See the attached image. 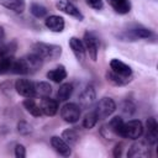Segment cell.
Returning a JSON list of instances; mask_svg holds the SVG:
<instances>
[{"label": "cell", "mask_w": 158, "mask_h": 158, "mask_svg": "<svg viewBox=\"0 0 158 158\" xmlns=\"http://www.w3.org/2000/svg\"><path fill=\"white\" fill-rule=\"evenodd\" d=\"M0 5L16 12V14H21L25 10V0H0Z\"/></svg>", "instance_id": "18"}, {"label": "cell", "mask_w": 158, "mask_h": 158, "mask_svg": "<svg viewBox=\"0 0 158 158\" xmlns=\"http://www.w3.org/2000/svg\"><path fill=\"white\" fill-rule=\"evenodd\" d=\"M44 25L48 30L53 31V32H62L64 30V19L62 16L58 15H51L46 19Z\"/></svg>", "instance_id": "13"}, {"label": "cell", "mask_w": 158, "mask_h": 158, "mask_svg": "<svg viewBox=\"0 0 158 158\" xmlns=\"http://www.w3.org/2000/svg\"><path fill=\"white\" fill-rule=\"evenodd\" d=\"M83 44L85 51L89 53L90 58L93 60H96L98 58V52H99V43H98V38L91 33V32H85L84 38H83Z\"/></svg>", "instance_id": "7"}, {"label": "cell", "mask_w": 158, "mask_h": 158, "mask_svg": "<svg viewBox=\"0 0 158 158\" xmlns=\"http://www.w3.org/2000/svg\"><path fill=\"white\" fill-rule=\"evenodd\" d=\"M15 89L17 94H20L23 98H33L35 94V83H32L28 79H17L15 83Z\"/></svg>", "instance_id": "8"}, {"label": "cell", "mask_w": 158, "mask_h": 158, "mask_svg": "<svg viewBox=\"0 0 158 158\" xmlns=\"http://www.w3.org/2000/svg\"><path fill=\"white\" fill-rule=\"evenodd\" d=\"M106 79L107 81H110L111 84L116 85V86H122V85H126L127 83L131 81V79H127V78H122L120 75H117L116 73H114L112 70H107L106 72Z\"/></svg>", "instance_id": "23"}, {"label": "cell", "mask_w": 158, "mask_h": 158, "mask_svg": "<svg viewBox=\"0 0 158 158\" xmlns=\"http://www.w3.org/2000/svg\"><path fill=\"white\" fill-rule=\"evenodd\" d=\"M43 64V60L35 53L26 54L19 59H14L11 73L14 74H33Z\"/></svg>", "instance_id": "1"}, {"label": "cell", "mask_w": 158, "mask_h": 158, "mask_svg": "<svg viewBox=\"0 0 158 158\" xmlns=\"http://www.w3.org/2000/svg\"><path fill=\"white\" fill-rule=\"evenodd\" d=\"M15 49H16V43L15 42L0 43V59H2L5 57H12Z\"/></svg>", "instance_id": "25"}, {"label": "cell", "mask_w": 158, "mask_h": 158, "mask_svg": "<svg viewBox=\"0 0 158 158\" xmlns=\"http://www.w3.org/2000/svg\"><path fill=\"white\" fill-rule=\"evenodd\" d=\"M80 106L75 102H68L65 105H63L62 110H60V116L62 118L68 122V123H74L80 118Z\"/></svg>", "instance_id": "3"}, {"label": "cell", "mask_w": 158, "mask_h": 158, "mask_svg": "<svg viewBox=\"0 0 158 158\" xmlns=\"http://www.w3.org/2000/svg\"><path fill=\"white\" fill-rule=\"evenodd\" d=\"M62 138H63L69 146H73V144H75V143L78 142L79 136H78V132H77L75 130H73V128H68V130L63 131V133H62Z\"/></svg>", "instance_id": "26"}, {"label": "cell", "mask_w": 158, "mask_h": 158, "mask_svg": "<svg viewBox=\"0 0 158 158\" xmlns=\"http://www.w3.org/2000/svg\"><path fill=\"white\" fill-rule=\"evenodd\" d=\"M32 53L38 56L42 60H54L60 57L62 47L57 44L37 42L32 46Z\"/></svg>", "instance_id": "2"}, {"label": "cell", "mask_w": 158, "mask_h": 158, "mask_svg": "<svg viewBox=\"0 0 158 158\" xmlns=\"http://www.w3.org/2000/svg\"><path fill=\"white\" fill-rule=\"evenodd\" d=\"M14 59H15L14 57H5V58L0 59V75L6 74V73H11Z\"/></svg>", "instance_id": "30"}, {"label": "cell", "mask_w": 158, "mask_h": 158, "mask_svg": "<svg viewBox=\"0 0 158 158\" xmlns=\"http://www.w3.org/2000/svg\"><path fill=\"white\" fill-rule=\"evenodd\" d=\"M131 37L132 38H149L152 36L151 30L144 28V27H136L133 30H131Z\"/></svg>", "instance_id": "28"}, {"label": "cell", "mask_w": 158, "mask_h": 158, "mask_svg": "<svg viewBox=\"0 0 158 158\" xmlns=\"http://www.w3.org/2000/svg\"><path fill=\"white\" fill-rule=\"evenodd\" d=\"M40 106H41L42 114H44L46 116H54L58 110V102L56 100L51 99L49 96L42 98Z\"/></svg>", "instance_id": "14"}, {"label": "cell", "mask_w": 158, "mask_h": 158, "mask_svg": "<svg viewBox=\"0 0 158 158\" xmlns=\"http://www.w3.org/2000/svg\"><path fill=\"white\" fill-rule=\"evenodd\" d=\"M23 106H25L26 111H27L30 115L35 116V117H40V116L42 115L41 106H40L32 98H28L27 100H25V101H23Z\"/></svg>", "instance_id": "20"}, {"label": "cell", "mask_w": 158, "mask_h": 158, "mask_svg": "<svg viewBox=\"0 0 158 158\" xmlns=\"http://www.w3.org/2000/svg\"><path fill=\"white\" fill-rule=\"evenodd\" d=\"M30 12H31L35 17L41 19V17H44V16L47 15V9H46L43 5H41V4L33 2V4H31V6H30Z\"/></svg>", "instance_id": "27"}, {"label": "cell", "mask_w": 158, "mask_h": 158, "mask_svg": "<svg viewBox=\"0 0 158 158\" xmlns=\"http://www.w3.org/2000/svg\"><path fill=\"white\" fill-rule=\"evenodd\" d=\"M143 135V125L138 120H131L128 122L123 123V132L122 137L125 138H131V139H137Z\"/></svg>", "instance_id": "4"}, {"label": "cell", "mask_w": 158, "mask_h": 158, "mask_svg": "<svg viewBox=\"0 0 158 158\" xmlns=\"http://www.w3.org/2000/svg\"><path fill=\"white\" fill-rule=\"evenodd\" d=\"M85 1H86V4H88L91 9H94V10H101L102 6H104L102 0H85Z\"/></svg>", "instance_id": "32"}, {"label": "cell", "mask_w": 158, "mask_h": 158, "mask_svg": "<svg viewBox=\"0 0 158 158\" xmlns=\"http://www.w3.org/2000/svg\"><path fill=\"white\" fill-rule=\"evenodd\" d=\"M69 47H70L72 52L74 53V56H75V58L78 60H83L84 59V57H85V48H84L83 42L79 38L72 37L69 40Z\"/></svg>", "instance_id": "16"}, {"label": "cell", "mask_w": 158, "mask_h": 158, "mask_svg": "<svg viewBox=\"0 0 158 158\" xmlns=\"http://www.w3.org/2000/svg\"><path fill=\"white\" fill-rule=\"evenodd\" d=\"M146 139L148 142V144H156L157 138H158V123L156 121L154 117H149L146 122Z\"/></svg>", "instance_id": "12"}, {"label": "cell", "mask_w": 158, "mask_h": 158, "mask_svg": "<svg viewBox=\"0 0 158 158\" xmlns=\"http://www.w3.org/2000/svg\"><path fill=\"white\" fill-rule=\"evenodd\" d=\"M115 110H116V104H115V101L111 99V98H102L99 102H98V105H96V107H95V112H96V115H98V117H99V120L100 118H106V117H109L110 115H112L114 112H115Z\"/></svg>", "instance_id": "5"}, {"label": "cell", "mask_w": 158, "mask_h": 158, "mask_svg": "<svg viewBox=\"0 0 158 158\" xmlns=\"http://www.w3.org/2000/svg\"><path fill=\"white\" fill-rule=\"evenodd\" d=\"M98 120H99V117H98L96 112H95V111H90L89 114L85 115V117H84V120H83V126H84L85 128H89V130H90V128H93V127L96 125Z\"/></svg>", "instance_id": "29"}, {"label": "cell", "mask_w": 158, "mask_h": 158, "mask_svg": "<svg viewBox=\"0 0 158 158\" xmlns=\"http://www.w3.org/2000/svg\"><path fill=\"white\" fill-rule=\"evenodd\" d=\"M17 131L21 133V135H28L32 130H31V126L26 122V121H20L17 123Z\"/></svg>", "instance_id": "31"}, {"label": "cell", "mask_w": 158, "mask_h": 158, "mask_svg": "<svg viewBox=\"0 0 158 158\" xmlns=\"http://www.w3.org/2000/svg\"><path fill=\"white\" fill-rule=\"evenodd\" d=\"M51 93H52V86L48 83H46V81L35 83V94H36V96L46 98V96H49Z\"/></svg>", "instance_id": "21"}, {"label": "cell", "mask_w": 158, "mask_h": 158, "mask_svg": "<svg viewBox=\"0 0 158 158\" xmlns=\"http://www.w3.org/2000/svg\"><path fill=\"white\" fill-rule=\"evenodd\" d=\"M56 6L62 12H64V14H67V15H69V16L79 20V21H81L84 19V15L80 12V10L70 0H57Z\"/></svg>", "instance_id": "6"}, {"label": "cell", "mask_w": 158, "mask_h": 158, "mask_svg": "<svg viewBox=\"0 0 158 158\" xmlns=\"http://www.w3.org/2000/svg\"><path fill=\"white\" fill-rule=\"evenodd\" d=\"M110 70H112L114 73H116L117 75H120L122 78L131 79V77H132V69H131V67L127 65L126 63L118 60V59H112L110 62Z\"/></svg>", "instance_id": "9"}, {"label": "cell", "mask_w": 158, "mask_h": 158, "mask_svg": "<svg viewBox=\"0 0 158 158\" xmlns=\"http://www.w3.org/2000/svg\"><path fill=\"white\" fill-rule=\"evenodd\" d=\"M123 120L121 118V117H118V116H116V117H114V118H111V121L109 122V127H110V130L115 133V135H117V136H121L122 137V132H123Z\"/></svg>", "instance_id": "24"}, {"label": "cell", "mask_w": 158, "mask_h": 158, "mask_svg": "<svg viewBox=\"0 0 158 158\" xmlns=\"http://www.w3.org/2000/svg\"><path fill=\"white\" fill-rule=\"evenodd\" d=\"M4 36H5V32H4V28L0 26V41L4 38Z\"/></svg>", "instance_id": "35"}, {"label": "cell", "mask_w": 158, "mask_h": 158, "mask_svg": "<svg viewBox=\"0 0 158 158\" xmlns=\"http://www.w3.org/2000/svg\"><path fill=\"white\" fill-rule=\"evenodd\" d=\"M121 152H122V144H116V147L114 149V156L115 157H120Z\"/></svg>", "instance_id": "34"}, {"label": "cell", "mask_w": 158, "mask_h": 158, "mask_svg": "<svg viewBox=\"0 0 158 158\" xmlns=\"http://www.w3.org/2000/svg\"><path fill=\"white\" fill-rule=\"evenodd\" d=\"M47 78L54 83H60L63 79L67 78V70L63 65H58L47 73Z\"/></svg>", "instance_id": "19"}, {"label": "cell", "mask_w": 158, "mask_h": 158, "mask_svg": "<svg viewBox=\"0 0 158 158\" xmlns=\"http://www.w3.org/2000/svg\"><path fill=\"white\" fill-rule=\"evenodd\" d=\"M106 1L117 14L125 15V14H128L131 10L130 0H106Z\"/></svg>", "instance_id": "17"}, {"label": "cell", "mask_w": 158, "mask_h": 158, "mask_svg": "<svg viewBox=\"0 0 158 158\" xmlns=\"http://www.w3.org/2000/svg\"><path fill=\"white\" fill-rule=\"evenodd\" d=\"M94 101H95V90H94V88H93L91 85H89V86H86V88L81 91V94L79 95V104H80V106H83V107H88V106H90Z\"/></svg>", "instance_id": "15"}, {"label": "cell", "mask_w": 158, "mask_h": 158, "mask_svg": "<svg viewBox=\"0 0 158 158\" xmlns=\"http://www.w3.org/2000/svg\"><path fill=\"white\" fill-rule=\"evenodd\" d=\"M15 156L17 158H25L26 157V149L22 144H16L15 146Z\"/></svg>", "instance_id": "33"}, {"label": "cell", "mask_w": 158, "mask_h": 158, "mask_svg": "<svg viewBox=\"0 0 158 158\" xmlns=\"http://www.w3.org/2000/svg\"><path fill=\"white\" fill-rule=\"evenodd\" d=\"M51 144L52 147L54 148V151L57 153H59L60 156L63 157H69L72 154V149H70V146L62 138V137H58V136H53L51 138Z\"/></svg>", "instance_id": "11"}, {"label": "cell", "mask_w": 158, "mask_h": 158, "mask_svg": "<svg viewBox=\"0 0 158 158\" xmlns=\"http://www.w3.org/2000/svg\"><path fill=\"white\" fill-rule=\"evenodd\" d=\"M72 94H73V85L69 83H64L59 86L57 91V99L59 101H65L72 96Z\"/></svg>", "instance_id": "22"}, {"label": "cell", "mask_w": 158, "mask_h": 158, "mask_svg": "<svg viewBox=\"0 0 158 158\" xmlns=\"http://www.w3.org/2000/svg\"><path fill=\"white\" fill-rule=\"evenodd\" d=\"M148 156H149V148L144 142L141 141L133 143L127 152V157L130 158H146Z\"/></svg>", "instance_id": "10"}]
</instances>
